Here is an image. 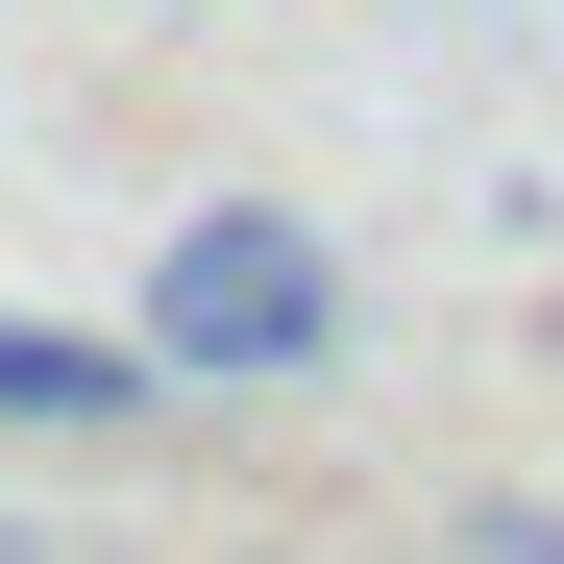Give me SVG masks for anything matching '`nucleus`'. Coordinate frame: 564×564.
<instances>
[{"label":"nucleus","mask_w":564,"mask_h":564,"mask_svg":"<svg viewBox=\"0 0 564 564\" xmlns=\"http://www.w3.org/2000/svg\"><path fill=\"white\" fill-rule=\"evenodd\" d=\"M148 368H172V393H319V368H344L319 221L295 197H197V221L148 246Z\"/></svg>","instance_id":"nucleus-1"},{"label":"nucleus","mask_w":564,"mask_h":564,"mask_svg":"<svg viewBox=\"0 0 564 564\" xmlns=\"http://www.w3.org/2000/svg\"><path fill=\"white\" fill-rule=\"evenodd\" d=\"M148 393V319H0V442H123Z\"/></svg>","instance_id":"nucleus-2"},{"label":"nucleus","mask_w":564,"mask_h":564,"mask_svg":"<svg viewBox=\"0 0 564 564\" xmlns=\"http://www.w3.org/2000/svg\"><path fill=\"white\" fill-rule=\"evenodd\" d=\"M466 564H564V516L540 491H466Z\"/></svg>","instance_id":"nucleus-3"},{"label":"nucleus","mask_w":564,"mask_h":564,"mask_svg":"<svg viewBox=\"0 0 564 564\" xmlns=\"http://www.w3.org/2000/svg\"><path fill=\"white\" fill-rule=\"evenodd\" d=\"M0 564H50V540H25V516H0Z\"/></svg>","instance_id":"nucleus-4"}]
</instances>
